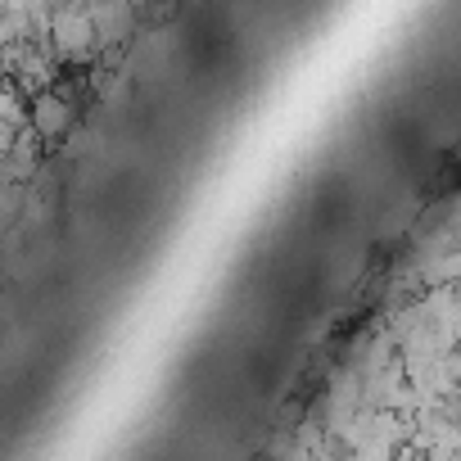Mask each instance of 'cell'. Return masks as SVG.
<instances>
[{"mask_svg": "<svg viewBox=\"0 0 461 461\" xmlns=\"http://www.w3.org/2000/svg\"><path fill=\"white\" fill-rule=\"evenodd\" d=\"M131 5H91V23H95V37H100V46H109V41H122V32L131 28Z\"/></svg>", "mask_w": 461, "mask_h": 461, "instance_id": "3", "label": "cell"}, {"mask_svg": "<svg viewBox=\"0 0 461 461\" xmlns=\"http://www.w3.org/2000/svg\"><path fill=\"white\" fill-rule=\"evenodd\" d=\"M50 41H55V50L64 59H82L91 46H100L95 23H91V5H64V10H55Z\"/></svg>", "mask_w": 461, "mask_h": 461, "instance_id": "1", "label": "cell"}, {"mask_svg": "<svg viewBox=\"0 0 461 461\" xmlns=\"http://www.w3.org/2000/svg\"><path fill=\"white\" fill-rule=\"evenodd\" d=\"M28 127H32L37 136H64V131L73 127V109H68V100H59L55 91L37 95V100H32V118H28Z\"/></svg>", "mask_w": 461, "mask_h": 461, "instance_id": "2", "label": "cell"}]
</instances>
